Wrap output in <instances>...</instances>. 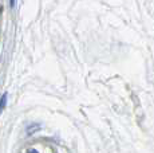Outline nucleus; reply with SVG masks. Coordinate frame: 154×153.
Instances as JSON below:
<instances>
[{"mask_svg": "<svg viewBox=\"0 0 154 153\" xmlns=\"http://www.w3.org/2000/svg\"><path fill=\"white\" fill-rule=\"evenodd\" d=\"M5 104H7V93L3 94V97L0 98V113H2L3 109L5 108Z\"/></svg>", "mask_w": 154, "mask_h": 153, "instance_id": "f257e3e1", "label": "nucleus"}]
</instances>
